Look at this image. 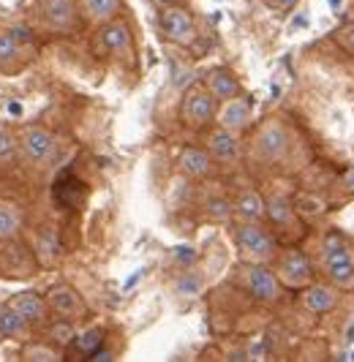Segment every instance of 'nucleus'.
Returning a JSON list of instances; mask_svg holds the SVG:
<instances>
[{"label":"nucleus","mask_w":354,"mask_h":362,"mask_svg":"<svg viewBox=\"0 0 354 362\" xmlns=\"http://www.w3.org/2000/svg\"><path fill=\"white\" fill-rule=\"evenodd\" d=\"M321 270L327 272L336 289H354V251L349 240L338 232H330L321 243Z\"/></svg>","instance_id":"1"},{"label":"nucleus","mask_w":354,"mask_h":362,"mask_svg":"<svg viewBox=\"0 0 354 362\" xmlns=\"http://www.w3.org/2000/svg\"><path fill=\"white\" fill-rule=\"evenodd\" d=\"M232 237L246 264H267L270 259H275V240L262 226V221H240Z\"/></svg>","instance_id":"2"},{"label":"nucleus","mask_w":354,"mask_h":362,"mask_svg":"<svg viewBox=\"0 0 354 362\" xmlns=\"http://www.w3.org/2000/svg\"><path fill=\"white\" fill-rule=\"evenodd\" d=\"M215 112H218V101L212 98V93L205 88V82H196L188 90L183 93V101H180V120L183 126L202 131L215 120Z\"/></svg>","instance_id":"3"},{"label":"nucleus","mask_w":354,"mask_h":362,"mask_svg":"<svg viewBox=\"0 0 354 362\" xmlns=\"http://www.w3.org/2000/svg\"><path fill=\"white\" fill-rule=\"evenodd\" d=\"M57 153V136L47 126H28L19 134V156L33 166L50 163Z\"/></svg>","instance_id":"4"},{"label":"nucleus","mask_w":354,"mask_h":362,"mask_svg":"<svg viewBox=\"0 0 354 362\" xmlns=\"http://www.w3.org/2000/svg\"><path fill=\"white\" fill-rule=\"evenodd\" d=\"M275 275L286 289H305L308 284H314V264L300 248H286L283 254H278Z\"/></svg>","instance_id":"5"},{"label":"nucleus","mask_w":354,"mask_h":362,"mask_svg":"<svg viewBox=\"0 0 354 362\" xmlns=\"http://www.w3.org/2000/svg\"><path fill=\"white\" fill-rule=\"evenodd\" d=\"M159 22H161V33L169 38L172 44L188 47V44L196 41V22L183 6H166V8H161Z\"/></svg>","instance_id":"6"},{"label":"nucleus","mask_w":354,"mask_h":362,"mask_svg":"<svg viewBox=\"0 0 354 362\" xmlns=\"http://www.w3.org/2000/svg\"><path fill=\"white\" fill-rule=\"evenodd\" d=\"M253 153L262 158L265 163L281 161L283 156L289 153V131L281 123H265L259 128L256 139H253Z\"/></svg>","instance_id":"7"},{"label":"nucleus","mask_w":354,"mask_h":362,"mask_svg":"<svg viewBox=\"0 0 354 362\" xmlns=\"http://www.w3.org/2000/svg\"><path fill=\"white\" fill-rule=\"evenodd\" d=\"M96 49H101V54H128L134 49V36L131 28L123 19H109L104 25H98L96 33Z\"/></svg>","instance_id":"8"},{"label":"nucleus","mask_w":354,"mask_h":362,"mask_svg":"<svg viewBox=\"0 0 354 362\" xmlns=\"http://www.w3.org/2000/svg\"><path fill=\"white\" fill-rule=\"evenodd\" d=\"M47 305L52 310L57 319H69L76 322L82 316H88V305L85 300L79 297V291L69 286V284H55L52 289L47 291Z\"/></svg>","instance_id":"9"},{"label":"nucleus","mask_w":354,"mask_h":362,"mask_svg":"<svg viewBox=\"0 0 354 362\" xmlns=\"http://www.w3.org/2000/svg\"><path fill=\"white\" fill-rule=\"evenodd\" d=\"M243 284L262 303H275L281 297V289H283V284L278 281L275 270H270L267 264H248L246 275H243Z\"/></svg>","instance_id":"10"},{"label":"nucleus","mask_w":354,"mask_h":362,"mask_svg":"<svg viewBox=\"0 0 354 362\" xmlns=\"http://www.w3.org/2000/svg\"><path fill=\"white\" fill-rule=\"evenodd\" d=\"M38 14L47 28H52L57 33H69L76 25L79 3L76 0H38Z\"/></svg>","instance_id":"11"},{"label":"nucleus","mask_w":354,"mask_h":362,"mask_svg":"<svg viewBox=\"0 0 354 362\" xmlns=\"http://www.w3.org/2000/svg\"><path fill=\"white\" fill-rule=\"evenodd\" d=\"M251 117H253V104H251V98L248 95H234V98H227V101H221V107L215 112V120H218V126L229 128L234 134H240V131H246L251 126Z\"/></svg>","instance_id":"12"},{"label":"nucleus","mask_w":354,"mask_h":362,"mask_svg":"<svg viewBox=\"0 0 354 362\" xmlns=\"http://www.w3.org/2000/svg\"><path fill=\"white\" fill-rule=\"evenodd\" d=\"M6 305H11V308L17 310L19 316H22L30 327L44 325V322H47V316H50L47 297H41V294H35V291H19V294H14Z\"/></svg>","instance_id":"13"},{"label":"nucleus","mask_w":354,"mask_h":362,"mask_svg":"<svg viewBox=\"0 0 354 362\" xmlns=\"http://www.w3.org/2000/svg\"><path fill=\"white\" fill-rule=\"evenodd\" d=\"M207 153L212 156V161L218 163H234L240 158V142L237 134L229 128L218 126L207 134Z\"/></svg>","instance_id":"14"},{"label":"nucleus","mask_w":354,"mask_h":362,"mask_svg":"<svg viewBox=\"0 0 354 362\" xmlns=\"http://www.w3.org/2000/svg\"><path fill=\"white\" fill-rule=\"evenodd\" d=\"M205 88L212 93V98H215L218 104L243 93V88H240V79H237L229 69H224V66L210 69V71L205 74Z\"/></svg>","instance_id":"15"},{"label":"nucleus","mask_w":354,"mask_h":362,"mask_svg":"<svg viewBox=\"0 0 354 362\" xmlns=\"http://www.w3.org/2000/svg\"><path fill=\"white\" fill-rule=\"evenodd\" d=\"M212 156L205 150V147H183L180 150V156H177V166H180V172L183 175H188V177H207L212 172Z\"/></svg>","instance_id":"16"},{"label":"nucleus","mask_w":354,"mask_h":362,"mask_svg":"<svg viewBox=\"0 0 354 362\" xmlns=\"http://www.w3.org/2000/svg\"><path fill=\"white\" fill-rule=\"evenodd\" d=\"M302 308L308 310V313H330V310L338 305V291L336 286H319V284H308L305 289H302V297H300Z\"/></svg>","instance_id":"17"},{"label":"nucleus","mask_w":354,"mask_h":362,"mask_svg":"<svg viewBox=\"0 0 354 362\" xmlns=\"http://www.w3.org/2000/svg\"><path fill=\"white\" fill-rule=\"evenodd\" d=\"M234 213L243 221H262V218H267V199L259 191L248 188L234 199Z\"/></svg>","instance_id":"18"},{"label":"nucleus","mask_w":354,"mask_h":362,"mask_svg":"<svg viewBox=\"0 0 354 362\" xmlns=\"http://www.w3.org/2000/svg\"><path fill=\"white\" fill-rule=\"evenodd\" d=\"M79 11L93 25H104L120 14V0H76Z\"/></svg>","instance_id":"19"},{"label":"nucleus","mask_w":354,"mask_h":362,"mask_svg":"<svg viewBox=\"0 0 354 362\" xmlns=\"http://www.w3.org/2000/svg\"><path fill=\"white\" fill-rule=\"evenodd\" d=\"M267 218L281 229H292L297 223V210H295L292 202L283 199V197H270L267 199Z\"/></svg>","instance_id":"20"},{"label":"nucleus","mask_w":354,"mask_h":362,"mask_svg":"<svg viewBox=\"0 0 354 362\" xmlns=\"http://www.w3.org/2000/svg\"><path fill=\"white\" fill-rule=\"evenodd\" d=\"M22 229V210L11 202H0V243L11 240Z\"/></svg>","instance_id":"21"},{"label":"nucleus","mask_w":354,"mask_h":362,"mask_svg":"<svg viewBox=\"0 0 354 362\" xmlns=\"http://www.w3.org/2000/svg\"><path fill=\"white\" fill-rule=\"evenodd\" d=\"M28 332H30V325L11 305L0 308V335H6V338H25Z\"/></svg>","instance_id":"22"},{"label":"nucleus","mask_w":354,"mask_h":362,"mask_svg":"<svg viewBox=\"0 0 354 362\" xmlns=\"http://www.w3.org/2000/svg\"><path fill=\"white\" fill-rule=\"evenodd\" d=\"M35 254L41 256L44 264H52L57 254H60V240H57V232L55 229H44L35 237Z\"/></svg>","instance_id":"23"},{"label":"nucleus","mask_w":354,"mask_h":362,"mask_svg":"<svg viewBox=\"0 0 354 362\" xmlns=\"http://www.w3.org/2000/svg\"><path fill=\"white\" fill-rule=\"evenodd\" d=\"M17 30H6V33H0V66H8V63L17 60L19 44H22V33H17Z\"/></svg>","instance_id":"24"},{"label":"nucleus","mask_w":354,"mask_h":362,"mask_svg":"<svg viewBox=\"0 0 354 362\" xmlns=\"http://www.w3.org/2000/svg\"><path fill=\"white\" fill-rule=\"evenodd\" d=\"M19 156V134L11 128L0 126V166L11 163Z\"/></svg>","instance_id":"25"},{"label":"nucleus","mask_w":354,"mask_h":362,"mask_svg":"<svg viewBox=\"0 0 354 362\" xmlns=\"http://www.w3.org/2000/svg\"><path fill=\"white\" fill-rule=\"evenodd\" d=\"M74 344H76V349L82 351V354H93L96 349H101V344H104V329L101 327H90V329H85L82 335H76L74 338Z\"/></svg>","instance_id":"26"},{"label":"nucleus","mask_w":354,"mask_h":362,"mask_svg":"<svg viewBox=\"0 0 354 362\" xmlns=\"http://www.w3.org/2000/svg\"><path fill=\"white\" fill-rule=\"evenodd\" d=\"M50 335H52V341L57 346H71V344H74V338H76L74 322H69V319H60V322H55V325L50 327Z\"/></svg>","instance_id":"27"},{"label":"nucleus","mask_w":354,"mask_h":362,"mask_svg":"<svg viewBox=\"0 0 354 362\" xmlns=\"http://www.w3.org/2000/svg\"><path fill=\"white\" fill-rule=\"evenodd\" d=\"M22 357H25V360H30V362H55V360H60V354L55 351L52 346H41V344L25 346Z\"/></svg>","instance_id":"28"},{"label":"nucleus","mask_w":354,"mask_h":362,"mask_svg":"<svg viewBox=\"0 0 354 362\" xmlns=\"http://www.w3.org/2000/svg\"><path fill=\"white\" fill-rule=\"evenodd\" d=\"M175 291L177 294H199L202 291V278L194 272H183L175 281Z\"/></svg>","instance_id":"29"},{"label":"nucleus","mask_w":354,"mask_h":362,"mask_svg":"<svg viewBox=\"0 0 354 362\" xmlns=\"http://www.w3.org/2000/svg\"><path fill=\"white\" fill-rule=\"evenodd\" d=\"M333 38H336V44L341 47V49H346V52L354 54V22L341 25L336 33H333Z\"/></svg>","instance_id":"30"},{"label":"nucleus","mask_w":354,"mask_h":362,"mask_svg":"<svg viewBox=\"0 0 354 362\" xmlns=\"http://www.w3.org/2000/svg\"><path fill=\"white\" fill-rule=\"evenodd\" d=\"M341 180H343V185H346V191H352L354 194V166H349V169L343 172V177H341Z\"/></svg>","instance_id":"31"},{"label":"nucleus","mask_w":354,"mask_h":362,"mask_svg":"<svg viewBox=\"0 0 354 362\" xmlns=\"http://www.w3.org/2000/svg\"><path fill=\"white\" fill-rule=\"evenodd\" d=\"M273 3H275V6H281V8H292L297 0H273Z\"/></svg>","instance_id":"32"}]
</instances>
